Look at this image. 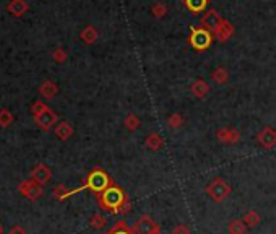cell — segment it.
Listing matches in <instances>:
<instances>
[{
  "label": "cell",
  "mask_w": 276,
  "mask_h": 234,
  "mask_svg": "<svg viewBox=\"0 0 276 234\" xmlns=\"http://www.w3.org/2000/svg\"><path fill=\"white\" fill-rule=\"evenodd\" d=\"M104 234H134V231L127 226L126 221H119V223L114 224L112 230H109L108 232H104Z\"/></svg>",
  "instance_id": "15"
},
{
  "label": "cell",
  "mask_w": 276,
  "mask_h": 234,
  "mask_svg": "<svg viewBox=\"0 0 276 234\" xmlns=\"http://www.w3.org/2000/svg\"><path fill=\"white\" fill-rule=\"evenodd\" d=\"M132 231L134 234H161V228L150 214H143L135 221Z\"/></svg>",
  "instance_id": "4"
},
{
  "label": "cell",
  "mask_w": 276,
  "mask_h": 234,
  "mask_svg": "<svg viewBox=\"0 0 276 234\" xmlns=\"http://www.w3.org/2000/svg\"><path fill=\"white\" fill-rule=\"evenodd\" d=\"M228 232L229 234H246L247 232V224L244 220H232L228 224Z\"/></svg>",
  "instance_id": "11"
},
{
  "label": "cell",
  "mask_w": 276,
  "mask_h": 234,
  "mask_svg": "<svg viewBox=\"0 0 276 234\" xmlns=\"http://www.w3.org/2000/svg\"><path fill=\"white\" fill-rule=\"evenodd\" d=\"M112 184H114V180L110 179V176L106 171H104V169L94 168L93 171L88 174L86 180H84V186L80 187V188H76V190H74V194L80 192V190H84V188H88V190L96 194V197H98V195H101L104 190H108V188L112 186Z\"/></svg>",
  "instance_id": "2"
},
{
  "label": "cell",
  "mask_w": 276,
  "mask_h": 234,
  "mask_svg": "<svg viewBox=\"0 0 276 234\" xmlns=\"http://www.w3.org/2000/svg\"><path fill=\"white\" fill-rule=\"evenodd\" d=\"M52 194H54V197L57 200H65L67 197H70V195H74V190H68L67 187L62 186V184H58L54 187V190H52Z\"/></svg>",
  "instance_id": "16"
},
{
  "label": "cell",
  "mask_w": 276,
  "mask_h": 234,
  "mask_svg": "<svg viewBox=\"0 0 276 234\" xmlns=\"http://www.w3.org/2000/svg\"><path fill=\"white\" fill-rule=\"evenodd\" d=\"M210 44H212V36H210L206 31H203V30L194 31V34H192V46H194L195 49L205 50V49L210 48Z\"/></svg>",
  "instance_id": "7"
},
{
  "label": "cell",
  "mask_w": 276,
  "mask_h": 234,
  "mask_svg": "<svg viewBox=\"0 0 276 234\" xmlns=\"http://www.w3.org/2000/svg\"><path fill=\"white\" fill-rule=\"evenodd\" d=\"M130 198L128 195L124 192V188L120 186H117L116 182L110 186L108 190H104L101 195H98V202H100V208L108 213L117 214L122 212L124 205L127 204Z\"/></svg>",
  "instance_id": "1"
},
{
  "label": "cell",
  "mask_w": 276,
  "mask_h": 234,
  "mask_svg": "<svg viewBox=\"0 0 276 234\" xmlns=\"http://www.w3.org/2000/svg\"><path fill=\"white\" fill-rule=\"evenodd\" d=\"M172 234H192V231L187 224H179L172 230Z\"/></svg>",
  "instance_id": "22"
},
{
  "label": "cell",
  "mask_w": 276,
  "mask_h": 234,
  "mask_svg": "<svg viewBox=\"0 0 276 234\" xmlns=\"http://www.w3.org/2000/svg\"><path fill=\"white\" fill-rule=\"evenodd\" d=\"M56 134H57V136H58L60 140H68L70 136L74 135V128H72L67 122H62L60 126L57 127Z\"/></svg>",
  "instance_id": "14"
},
{
  "label": "cell",
  "mask_w": 276,
  "mask_h": 234,
  "mask_svg": "<svg viewBox=\"0 0 276 234\" xmlns=\"http://www.w3.org/2000/svg\"><path fill=\"white\" fill-rule=\"evenodd\" d=\"M146 146L150 150H153V152H158V150L162 148V138H161L160 135H156V134L150 135L148 140H146Z\"/></svg>",
  "instance_id": "17"
},
{
  "label": "cell",
  "mask_w": 276,
  "mask_h": 234,
  "mask_svg": "<svg viewBox=\"0 0 276 234\" xmlns=\"http://www.w3.org/2000/svg\"><path fill=\"white\" fill-rule=\"evenodd\" d=\"M12 120H13V117L8 110H2V112H0V126L2 127H6L8 124H12Z\"/></svg>",
  "instance_id": "21"
},
{
  "label": "cell",
  "mask_w": 276,
  "mask_h": 234,
  "mask_svg": "<svg viewBox=\"0 0 276 234\" xmlns=\"http://www.w3.org/2000/svg\"><path fill=\"white\" fill-rule=\"evenodd\" d=\"M10 234H26V231L23 230L22 226H13L12 231H10Z\"/></svg>",
  "instance_id": "26"
},
{
  "label": "cell",
  "mask_w": 276,
  "mask_h": 234,
  "mask_svg": "<svg viewBox=\"0 0 276 234\" xmlns=\"http://www.w3.org/2000/svg\"><path fill=\"white\" fill-rule=\"evenodd\" d=\"M206 91H208V86L203 82H198L196 84H194V93L198 96V98H203L206 94Z\"/></svg>",
  "instance_id": "19"
},
{
  "label": "cell",
  "mask_w": 276,
  "mask_h": 234,
  "mask_svg": "<svg viewBox=\"0 0 276 234\" xmlns=\"http://www.w3.org/2000/svg\"><path fill=\"white\" fill-rule=\"evenodd\" d=\"M232 188L222 178H214L208 182L206 186V195L216 204H222L231 197Z\"/></svg>",
  "instance_id": "3"
},
{
  "label": "cell",
  "mask_w": 276,
  "mask_h": 234,
  "mask_svg": "<svg viewBox=\"0 0 276 234\" xmlns=\"http://www.w3.org/2000/svg\"><path fill=\"white\" fill-rule=\"evenodd\" d=\"M214 80L218 82V83H226L228 80V75H226V72L224 70H218V72H214Z\"/></svg>",
  "instance_id": "23"
},
{
  "label": "cell",
  "mask_w": 276,
  "mask_h": 234,
  "mask_svg": "<svg viewBox=\"0 0 276 234\" xmlns=\"http://www.w3.org/2000/svg\"><path fill=\"white\" fill-rule=\"evenodd\" d=\"M218 138L228 143V145H232V143H238L240 140V135L234 128H222L218 132Z\"/></svg>",
  "instance_id": "9"
},
{
  "label": "cell",
  "mask_w": 276,
  "mask_h": 234,
  "mask_svg": "<svg viewBox=\"0 0 276 234\" xmlns=\"http://www.w3.org/2000/svg\"><path fill=\"white\" fill-rule=\"evenodd\" d=\"M169 124H170V126H172L174 128L179 127V126H180V119H179V116H174L172 119L169 120Z\"/></svg>",
  "instance_id": "25"
},
{
  "label": "cell",
  "mask_w": 276,
  "mask_h": 234,
  "mask_svg": "<svg viewBox=\"0 0 276 234\" xmlns=\"http://www.w3.org/2000/svg\"><path fill=\"white\" fill-rule=\"evenodd\" d=\"M18 192L23 195V197H26L30 202H38L39 198L42 197V194H44V188L42 186L39 184V182L36 180H23L22 184L18 186Z\"/></svg>",
  "instance_id": "5"
},
{
  "label": "cell",
  "mask_w": 276,
  "mask_h": 234,
  "mask_svg": "<svg viewBox=\"0 0 276 234\" xmlns=\"http://www.w3.org/2000/svg\"><path fill=\"white\" fill-rule=\"evenodd\" d=\"M57 120V117L50 112V110L48 109L46 112H42L41 116H38L36 117V122L39 124V127L44 128V130H49L52 126H54V122Z\"/></svg>",
  "instance_id": "10"
},
{
  "label": "cell",
  "mask_w": 276,
  "mask_h": 234,
  "mask_svg": "<svg viewBox=\"0 0 276 234\" xmlns=\"http://www.w3.org/2000/svg\"><path fill=\"white\" fill-rule=\"evenodd\" d=\"M0 234H4V228H2V224H0Z\"/></svg>",
  "instance_id": "27"
},
{
  "label": "cell",
  "mask_w": 276,
  "mask_h": 234,
  "mask_svg": "<svg viewBox=\"0 0 276 234\" xmlns=\"http://www.w3.org/2000/svg\"><path fill=\"white\" fill-rule=\"evenodd\" d=\"M56 91H57V88L54 86L52 83H46L44 86H42V90H41V93H42V96H48V98H52L56 94Z\"/></svg>",
  "instance_id": "20"
},
{
  "label": "cell",
  "mask_w": 276,
  "mask_h": 234,
  "mask_svg": "<svg viewBox=\"0 0 276 234\" xmlns=\"http://www.w3.org/2000/svg\"><path fill=\"white\" fill-rule=\"evenodd\" d=\"M187 6L192 12H202L206 6V0H187Z\"/></svg>",
  "instance_id": "18"
},
{
  "label": "cell",
  "mask_w": 276,
  "mask_h": 234,
  "mask_svg": "<svg viewBox=\"0 0 276 234\" xmlns=\"http://www.w3.org/2000/svg\"><path fill=\"white\" fill-rule=\"evenodd\" d=\"M106 224H108V220H106V216H102L101 213H94L93 216H91V220H90V226L93 228V230H96V231H100V230H102V228H106Z\"/></svg>",
  "instance_id": "13"
},
{
  "label": "cell",
  "mask_w": 276,
  "mask_h": 234,
  "mask_svg": "<svg viewBox=\"0 0 276 234\" xmlns=\"http://www.w3.org/2000/svg\"><path fill=\"white\" fill-rule=\"evenodd\" d=\"M127 127L130 130H135L138 127V120H136V117L135 116H130L128 119H127Z\"/></svg>",
  "instance_id": "24"
},
{
  "label": "cell",
  "mask_w": 276,
  "mask_h": 234,
  "mask_svg": "<svg viewBox=\"0 0 276 234\" xmlns=\"http://www.w3.org/2000/svg\"><path fill=\"white\" fill-rule=\"evenodd\" d=\"M31 179L44 186L52 179V171L46 164H42V162H39V164L31 171Z\"/></svg>",
  "instance_id": "6"
},
{
  "label": "cell",
  "mask_w": 276,
  "mask_h": 234,
  "mask_svg": "<svg viewBox=\"0 0 276 234\" xmlns=\"http://www.w3.org/2000/svg\"><path fill=\"white\" fill-rule=\"evenodd\" d=\"M258 143L266 150H272L276 146V132L273 128H264L257 136Z\"/></svg>",
  "instance_id": "8"
},
{
  "label": "cell",
  "mask_w": 276,
  "mask_h": 234,
  "mask_svg": "<svg viewBox=\"0 0 276 234\" xmlns=\"http://www.w3.org/2000/svg\"><path fill=\"white\" fill-rule=\"evenodd\" d=\"M244 223L247 224V228H255V226H258L260 224V221H262V218H260V214L255 212V210H250V212H247L246 214H244Z\"/></svg>",
  "instance_id": "12"
}]
</instances>
